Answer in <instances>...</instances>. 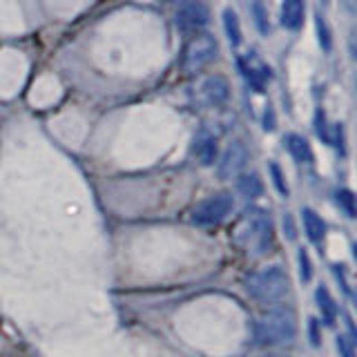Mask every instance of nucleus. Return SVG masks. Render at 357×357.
<instances>
[{
    "label": "nucleus",
    "instance_id": "nucleus-1",
    "mask_svg": "<svg viewBox=\"0 0 357 357\" xmlns=\"http://www.w3.org/2000/svg\"><path fill=\"white\" fill-rule=\"evenodd\" d=\"M257 342L264 346H277L291 342L297 335V320L291 309H273L257 322Z\"/></svg>",
    "mask_w": 357,
    "mask_h": 357
},
{
    "label": "nucleus",
    "instance_id": "nucleus-2",
    "mask_svg": "<svg viewBox=\"0 0 357 357\" xmlns=\"http://www.w3.org/2000/svg\"><path fill=\"white\" fill-rule=\"evenodd\" d=\"M248 293H250L253 300H257L259 304H280L286 295L291 291V282L289 275H286L280 266L266 268V271L253 275L248 280Z\"/></svg>",
    "mask_w": 357,
    "mask_h": 357
},
{
    "label": "nucleus",
    "instance_id": "nucleus-3",
    "mask_svg": "<svg viewBox=\"0 0 357 357\" xmlns=\"http://www.w3.org/2000/svg\"><path fill=\"white\" fill-rule=\"evenodd\" d=\"M232 210V196L230 194H214L210 199L201 201L194 208L192 212V221L201 228H210L221 223L228 214Z\"/></svg>",
    "mask_w": 357,
    "mask_h": 357
},
{
    "label": "nucleus",
    "instance_id": "nucleus-4",
    "mask_svg": "<svg viewBox=\"0 0 357 357\" xmlns=\"http://www.w3.org/2000/svg\"><path fill=\"white\" fill-rule=\"evenodd\" d=\"M214 56H217V41H214L212 36L201 34V36H196L194 41L190 43V47H187L185 65H187V69L203 67V65L210 63Z\"/></svg>",
    "mask_w": 357,
    "mask_h": 357
},
{
    "label": "nucleus",
    "instance_id": "nucleus-5",
    "mask_svg": "<svg viewBox=\"0 0 357 357\" xmlns=\"http://www.w3.org/2000/svg\"><path fill=\"white\" fill-rule=\"evenodd\" d=\"M239 69L244 72L246 81L253 85V89H257V92H262V89L266 87L268 78H271V69H268L266 63H262L257 56H244L239 58Z\"/></svg>",
    "mask_w": 357,
    "mask_h": 357
},
{
    "label": "nucleus",
    "instance_id": "nucleus-6",
    "mask_svg": "<svg viewBox=\"0 0 357 357\" xmlns=\"http://www.w3.org/2000/svg\"><path fill=\"white\" fill-rule=\"evenodd\" d=\"M208 23V9L201 3H190L185 5L181 12L176 14V25L183 29V32H190V29H201Z\"/></svg>",
    "mask_w": 357,
    "mask_h": 357
},
{
    "label": "nucleus",
    "instance_id": "nucleus-7",
    "mask_svg": "<svg viewBox=\"0 0 357 357\" xmlns=\"http://www.w3.org/2000/svg\"><path fill=\"white\" fill-rule=\"evenodd\" d=\"M228 96H230V87H228L226 78H221V76H210L203 83V98L210 105L221 107L228 101Z\"/></svg>",
    "mask_w": 357,
    "mask_h": 357
},
{
    "label": "nucleus",
    "instance_id": "nucleus-8",
    "mask_svg": "<svg viewBox=\"0 0 357 357\" xmlns=\"http://www.w3.org/2000/svg\"><path fill=\"white\" fill-rule=\"evenodd\" d=\"M304 12H306L304 0H284V3H282V23H284V27L291 29V32L302 29Z\"/></svg>",
    "mask_w": 357,
    "mask_h": 357
},
{
    "label": "nucleus",
    "instance_id": "nucleus-9",
    "mask_svg": "<svg viewBox=\"0 0 357 357\" xmlns=\"http://www.w3.org/2000/svg\"><path fill=\"white\" fill-rule=\"evenodd\" d=\"M302 214H304V228H306V235H309V239L313 244H320L324 239V235H326L324 219L315 210H311V208H304Z\"/></svg>",
    "mask_w": 357,
    "mask_h": 357
},
{
    "label": "nucleus",
    "instance_id": "nucleus-10",
    "mask_svg": "<svg viewBox=\"0 0 357 357\" xmlns=\"http://www.w3.org/2000/svg\"><path fill=\"white\" fill-rule=\"evenodd\" d=\"M286 145H289V152L297 158V161L309 163L311 158H313L309 141H306V138L300 136V134H289V136H286Z\"/></svg>",
    "mask_w": 357,
    "mask_h": 357
},
{
    "label": "nucleus",
    "instance_id": "nucleus-11",
    "mask_svg": "<svg viewBox=\"0 0 357 357\" xmlns=\"http://www.w3.org/2000/svg\"><path fill=\"white\" fill-rule=\"evenodd\" d=\"M315 300H317V306H320L322 315L326 317V320H329V324H333V320L337 317V304L331 297L329 289H326V286H320L317 293H315Z\"/></svg>",
    "mask_w": 357,
    "mask_h": 357
},
{
    "label": "nucleus",
    "instance_id": "nucleus-12",
    "mask_svg": "<svg viewBox=\"0 0 357 357\" xmlns=\"http://www.w3.org/2000/svg\"><path fill=\"white\" fill-rule=\"evenodd\" d=\"M239 190L244 196H248V199H257V196L264 194V183L255 172H250L239 178Z\"/></svg>",
    "mask_w": 357,
    "mask_h": 357
},
{
    "label": "nucleus",
    "instance_id": "nucleus-13",
    "mask_svg": "<svg viewBox=\"0 0 357 357\" xmlns=\"http://www.w3.org/2000/svg\"><path fill=\"white\" fill-rule=\"evenodd\" d=\"M223 27H226V34L230 38V43L237 47L241 43V27H239V16H237L232 9H226L223 12Z\"/></svg>",
    "mask_w": 357,
    "mask_h": 357
},
{
    "label": "nucleus",
    "instance_id": "nucleus-14",
    "mask_svg": "<svg viewBox=\"0 0 357 357\" xmlns=\"http://www.w3.org/2000/svg\"><path fill=\"white\" fill-rule=\"evenodd\" d=\"M196 156L203 165H210L217 156V143L212 136H203L199 143H196Z\"/></svg>",
    "mask_w": 357,
    "mask_h": 357
},
{
    "label": "nucleus",
    "instance_id": "nucleus-15",
    "mask_svg": "<svg viewBox=\"0 0 357 357\" xmlns=\"http://www.w3.org/2000/svg\"><path fill=\"white\" fill-rule=\"evenodd\" d=\"M244 158H246V154H244V150H241L239 145L230 147V150H228V154H226V161H223V165H221V174H223V176L230 174V167H232V172H237V170L241 167Z\"/></svg>",
    "mask_w": 357,
    "mask_h": 357
},
{
    "label": "nucleus",
    "instance_id": "nucleus-16",
    "mask_svg": "<svg viewBox=\"0 0 357 357\" xmlns=\"http://www.w3.org/2000/svg\"><path fill=\"white\" fill-rule=\"evenodd\" d=\"M315 23H317V38H320V45H322L324 52H329L331 45H333L331 29H329V25H326V21H324L322 16H317V18H315Z\"/></svg>",
    "mask_w": 357,
    "mask_h": 357
},
{
    "label": "nucleus",
    "instance_id": "nucleus-17",
    "mask_svg": "<svg viewBox=\"0 0 357 357\" xmlns=\"http://www.w3.org/2000/svg\"><path fill=\"white\" fill-rule=\"evenodd\" d=\"M337 203H340V208H344V212L349 217H355V196L351 190H340L337 192Z\"/></svg>",
    "mask_w": 357,
    "mask_h": 357
},
{
    "label": "nucleus",
    "instance_id": "nucleus-18",
    "mask_svg": "<svg viewBox=\"0 0 357 357\" xmlns=\"http://www.w3.org/2000/svg\"><path fill=\"white\" fill-rule=\"evenodd\" d=\"M271 174H273V181L277 185V192H280L282 196H289V183H286V178L282 174V167L277 163H271Z\"/></svg>",
    "mask_w": 357,
    "mask_h": 357
},
{
    "label": "nucleus",
    "instance_id": "nucleus-19",
    "mask_svg": "<svg viewBox=\"0 0 357 357\" xmlns=\"http://www.w3.org/2000/svg\"><path fill=\"white\" fill-rule=\"evenodd\" d=\"M300 275L304 282L313 280V264H311V257L306 250H300Z\"/></svg>",
    "mask_w": 357,
    "mask_h": 357
},
{
    "label": "nucleus",
    "instance_id": "nucleus-20",
    "mask_svg": "<svg viewBox=\"0 0 357 357\" xmlns=\"http://www.w3.org/2000/svg\"><path fill=\"white\" fill-rule=\"evenodd\" d=\"M255 18H257V25H259V32L262 34H268V29H271V23H268V16H266V9L264 5L255 3Z\"/></svg>",
    "mask_w": 357,
    "mask_h": 357
},
{
    "label": "nucleus",
    "instance_id": "nucleus-21",
    "mask_svg": "<svg viewBox=\"0 0 357 357\" xmlns=\"http://www.w3.org/2000/svg\"><path fill=\"white\" fill-rule=\"evenodd\" d=\"M337 351L342 353V357H355L353 344H351V340H349V337H344V335H340V337H337Z\"/></svg>",
    "mask_w": 357,
    "mask_h": 357
},
{
    "label": "nucleus",
    "instance_id": "nucleus-22",
    "mask_svg": "<svg viewBox=\"0 0 357 357\" xmlns=\"http://www.w3.org/2000/svg\"><path fill=\"white\" fill-rule=\"evenodd\" d=\"M317 320H311V324H309V331H311V342H313V346H320V340H322V335H320V329H317Z\"/></svg>",
    "mask_w": 357,
    "mask_h": 357
},
{
    "label": "nucleus",
    "instance_id": "nucleus-23",
    "mask_svg": "<svg viewBox=\"0 0 357 357\" xmlns=\"http://www.w3.org/2000/svg\"><path fill=\"white\" fill-rule=\"evenodd\" d=\"M284 226L289 228V239H295V228H293V219H291V217H286Z\"/></svg>",
    "mask_w": 357,
    "mask_h": 357
},
{
    "label": "nucleus",
    "instance_id": "nucleus-24",
    "mask_svg": "<svg viewBox=\"0 0 357 357\" xmlns=\"http://www.w3.org/2000/svg\"><path fill=\"white\" fill-rule=\"evenodd\" d=\"M163 3H185V0H163Z\"/></svg>",
    "mask_w": 357,
    "mask_h": 357
},
{
    "label": "nucleus",
    "instance_id": "nucleus-25",
    "mask_svg": "<svg viewBox=\"0 0 357 357\" xmlns=\"http://www.w3.org/2000/svg\"><path fill=\"white\" fill-rule=\"evenodd\" d=\"M264 357H282V355H264Z\"/></svg>",
    "mask_w": 357,
    "mask_h": 357
}]
</instances>
